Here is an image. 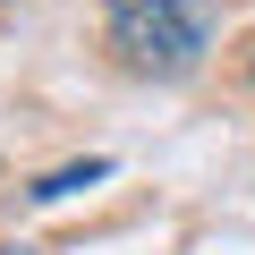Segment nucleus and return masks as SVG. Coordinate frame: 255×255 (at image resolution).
Wrapping results in <instances>:
<instances>
[{
  "label": "nucleus",
  "instance_id": "nucleus-1",
  "mask_svg": "<svg viewBox=\"0 0 255 255\" xmlns=\"http://www.w3.org/2000/svg\"><path fill=\"white\" fill-rule=\"evenodd\" d=\"M102 34L136 77H196L221 34V0H102Z\"/></svg>",
  "mask_w": 255,
  "mask_h": 255
},
{
  "label": "nucleus",
  "instance_id": "nucleus-2",
  "mask_svg": "<svg viewBox=\"0 0 255 255\" xmlns=\"http://www.w3.org/2000/svg\"><path fill=\"white\" fill-rule=\"evenodd\" d=\"M102 179H111V162H102V153H85V162H60V170H43L26 196H34V204H60V196H77V187H102Z\"/></svg>",
  "mask_w": 255,
  "mask_h": 255
},
{
  "label": "nucleus",
  "instance_id": "nucleus-3",
  "mask_svg": "<svg viewBox=\"0 0 255 255\" xmlns=\"http://www.w3.org/2000/svg\"><path fill=\"white\" fill-rule=\"evenodd\" d=\"M9 255H43V247H9Z\"/></svg>",
  "mask_w": 255,
  "mask_h": 255
}]
</instances>
